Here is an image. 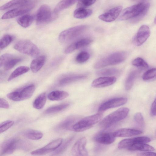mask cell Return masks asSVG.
<instances>
[{"label": "cell", "instance_id": "6da1fadb", "mask_svg": "<svg viewBox=\"0 0 156 156\" xmlns=\"http://www.w3.org/2000/svg\"><path fill=\"white\" fill-rule=\"evenodd\" d=\"M129 109L127 108H119L105 117L100 123V127L106 129L123 119L127 116Z\"/></svg>", "mask_w": 156, "mask_h": 156}, {"label": "cell", "instance_id": "7a4b0ae2", "mask_svg": "<svg viewBox=\"0 0 156 156\" xmlns=\"http://www.w3.org/2000/svg\"><path fill=\"white\" fill-rule=\"evenodd\" d=\"M127 53L124 51H118L111 54L98 61L94 64V68L100 69L109 66L119 64L127 58Z\"/></svg>", "mask_w": 156, "mask_h": 156}, {"label": "cell", "instance_id": "3957f363", "mask_svg": "<svg viewBox=\"0 0 156 156\" xmlns=\"http://www.w3.org/2000/svg\"><path fill=\"white\" fill-rule=\"evenodd\" d=\"M103 116L101 112L98 113L79 120L73 125L72 130L77 132H82L90 129L100 122Z\"/></svg>", "mask_w": 156, "mask_h": 156}, {"label": "cell", "instance_id": "277c9868", "mask_svg": "<svg viewBox=\"0 0 156 156\" xmlns=\"http://www.w3.org/2000/svg\"><path fill=\"white\" fill-rule=\"evenodd\" d=\"M14 48L23 54L32 57H36L40 54L39 49L31 41L22 40L18 41L14 45Z\"/></svg>", "mask_w": 156, "mask_h": 156}, {"label": "cell", "instance_id": "5b68a950", "mask_svg": "<svg viewBox=\"0 0 156 156\" xmlns=\"http://www.w3.org/2000/svg\"><path fill=\"white\" fill-rule=\"evenodd\" d=\"M87 28L86 25H80L64 30L59 35V40L62 43L69 42L83 33Z\"/></svg>", "mask_w": 156, "mask_h": 156}, {"label": "cell", "instance_id": "8992f818", "mask_svg": "<svg viewBox=\"0 0 156 156\" xmlns=\"http://www.w3.org/2000/svg\"><path fill=\"white\" fill-rule=\"evenodd\" d=\"M149 5L147 3L140 2L127 7L122 12L119 20H124L133 18L139 15Z\"/></svg>", "mask_w": 156, "mask_h": 156}, {"label": "cell", "instance_id": "52a82bcc", "mask_svg": "<svg viewBox=\"0 0 156 156\" xmlns=\"http://www.w3.org/2000/svg\"><path fill=\"white\" fill-rule=\"evenodd\" d=\"M24 141L15 138L9 139L4 142L1 147L0 155L12 154L17 149H23Z\"/></svg>", "mask_w": 156, "mask_h": 156}, {"label": "cell", "instance_id": "ba28073f", "mask_svg": "<svg viewBox=\"0 0 156 156\" xmlns=\"http://www.w3.org/2000/svg\"><path fill=\"white\" fill-rule=\"evenodd\" d=\"M34 5V2L32 1L26 5L12 9L4 13L2 18L11 19L23 15L31 10Z\"/></svg>", "mask_w": 156, "mask_h": 156}, {"label": "cell", "instance_id": "9c48e42d", "mask_svg": "<svg viewBox=\"0 0 156 156\" xmlns=\"http://www.w3.org/2000/svg\"><path fill=\"white\" fill-rule=\"evenodd\" d=\"M51 18L50 8L47 5H41L38 10L36 15V22L37 25H41L50 21Z\"/></svg>", "mask_w": 156, "mask_h": 156}, {"label": "cell", "instance_id": "30bf717a", "mask_svg": "<svg viewBox=\"0 0 156 156\" xmlns=\"http://www.w3.org/2000/svg\"><path fill=\"white\" fill-rule=\"evenodd\" d=\"M62 138L55 140L44 147L33 151L31 154L34 155H42L50 153L59 147L62 143Z\"/></svg>", "mask_w": 156, "mask_h": 156}, {"label": "cell", "instance_id": "8fae6325", "mask_svg": "<svg viewBox=\"0 0 156 156\" xmlns=\"http://www.w3.org/2000/svg\"><path fill=\"white\" fill-rule=\"evenodd\" d=\"M127 99L124 97L115 98L109 100L102 104L99 107L98 111L101 112L111 108L119 107L125 104Z\"/></svg>", "mask_w": 156, "mask_h": 156}, {"label": "cell", "instance_id": "7c38bea8", "mask_svg": "<svg viewBox=\"0 0 156 156\" xmlns=\"http://www.w3.org/2000/svg\"><path fill=\"white\" fill-rule=\"evenodd\" d=\"M151 141L150 139L146 136H140L127 139L121 141L119 143L118 147L120 149H128L132 145L137 143H147Z\"/></svg>", "mask_w": 156, "mask_h": 156}, {"label": "cell", "instance_id": "4fadbf2b", "mask_svg": "<svg viewBox=\"0 0 156 156\" xmlns=\"http://www.w3.org/2000/svg\"><path fill=\"white\" fill-rule=\"evenodd\" d=\"M150 34V29L148 26L146 25H142L134 38L135 44L137 46L142 45L149 37Z\"/></svg>", "mask_w": 156, "mask_h": 156}, {"label": "cell", "instance_id": "5bb4252c", "mask_svg": "<svg viewBox=\"0 0 156 156\" xmlns=\"http://www.w3.org/2000/svg\"><path fill=\"white\" fill-rule=\"evenodd\" d=\"M87 140L85 137L79 139L74 144L72 152L74 156H87L88 152L86 148Z\"/></svg>", "mask_w": 156, "mask_h": 156}, {"label": "cell", "instance_id": "9a60e30c", "mask_svg": "<svg viewBox=\"0 0 156 156\" xmlns=\"http://www.w3.org/2000/svg\"><path fill=\"white\" fill-rule=\"evenodd\" d=\"M122 9V7L120 6L115 7L100 15L99 18L105 22H112L118 17Z\"/></svg>", "mask_w": 156, "mask_h": 156}, {"label": "cell", "instance_id": "2e32d148", "mask_svg": "<svg viewBox=\"0 0 156 156\" xmlns=\"http://www.w3.org/2000/svg\"><path fill=\"white\" fill-rule=\"evenodd\" d=\"M115 137L113 133L101 132L95 136L94 140L99 144L108 145L112 143L115 141Z\"/></svg>", "mask_w": 156, "mask_h": 156}, {"label": "cell", "instance_id": "e0dca14e", "mask_svg": "<svg viewBox=\"0 0 156 156\" xmlns=\"http://www.w3.org/2000/svg\"><path fill=\"white\" fill-rule=\"evenodd\" d=\"M117 79L114 77H103L94 80L92 83L91 86L95 88H101L110 86L114 84Z\"/></svg>", "mask_w": 156, "mask_h": 156}, {"label": "cell", "instance_id": "ac0fdd59", "mask_svg": "<svg viewBox=\"0 0 156 156\" xmlns=\"http://www.w3.org/2000/svg\"><path fill=\"white\" fill-rule=\"evenodd\" d=\"M92 40L90 38H85L79 40L69 46L66 49L65 53L68 54L75 50L85 47L90 44Z\"/></svg>", "mask_w": 156, "mask_h": 156}, {"label": "cell", "instance_id": "d6986e66", "mask_svg": "<svg viewBox=\"0 0 156 156\" xmlns=\"http://www.w3.org/2000/svg\"><path fill=\"white\" fill-rule=\"evenodd\" d=\"M87 75L85 74H72L66 75L59 81V84L64 86L86 78Z\"/></svg>", "mask_w": 156, "mask_h": 156}, {"label": "cell", "instance_id": "ffe728a7", "mask_svg": "<svg viewBox=\"0 0 156 156\" xmlns=\"http://www.w3.org/2000/svg\"><path fill=\"white\" fill-rule=\"evenodd\" d=\"M142 133V132L140 130L122 128L115 131L113 134L115 137H125L136 136Z\"/></svg>", "mask_w": 156, "mask_h": 156}, {"label": "cell", "instance_id": "44dd1931", "mask_svg": "<svg viewBox=\"0 0 156 156\" xmlns=\"http://www.w3.org/2000/svg\"><path fill=\"white\" fill-rule=\"evenodd\" d=\"M32 0H12L1 6V10H5L9 9L22 6L27 4Z\"/></svg>", "mask_w": 156, "mask_h": 156}, {"label": "cell", "instance_id": "7402d4cb", "mask_svg": "<svg viewBox=\"0 0 156 156\" xmlns=\"http://www.w3.org/2000/svg\"><path fill=\"white\" fill-rule=\"evenodd\" d=\"M45 59V56L41 55L34 59L30 65V68L32 72L36 73L38 71L44 64Z\"/></svg>", "mask_w": 156, "mask_h": 156}, {"label": "cell", "instance_id": "603a6c76", "mask_svg": "<svg viewBox=\"0 0 156 156\" xmlns=\"http://www.w3.org/2000/svg\"><path fill=\"white\" fill-rule=\"evenodd\" d=\"M35 89L34 84L28 85L19 91L20 101L28 99L33 95Z\"/></svg>", "mask_w": 156, "mask_h": 156}, {"label": "cell", "instance_id": "cb8c5ba5", "mask_svg": "<svg viewBox=\"0 0 156 156\" xmlns=\"http://www.w3.org/2000/svg\"><path fill=\"white\" fill-rule=\"evenodd\" d=\"M69 95L68 93L66 91L55 90L51 92L48 95V98L51 101H58L65 99Z\"/></svg>", "mask_w": 156, "mask_h": 156}, {"label": "cell", "instance_id": "d4e9b609", "mask_svg": "<svg viewBox=\"0 0 156 156\" xmlns=\"http://www.w3.org/2000/svg\"><path fill=\"white\" fill-rule=\"evenodd\" d=\"M23 135L27 138L32 140H38L42 138L43 135L40 131L32 129L26 130L23 132Z\"/></svg>", "mask_w": 156, "mask_h": 156}, {"label": "cell", "instance_id": "484cf974", "mask_svg": "<svg viewBox=\"0 0 156 156\" xmlns=\"http://www.w3.org/2000/svg\"><path fill=\"white\" fill-rule=\"evenodd\" d=\"M92 13L91 9L85 8L78 7L74 12L75 17L79 19L86 18L90 16Z\"/></svg>", "mask_w": 156, "mask_h": 156}, {"label": "cell", "instance_id": "4316f807", "mask_svg": "<svg viewBox=\"0 0 156 156\" xmlns=\"http://www.w3.org/2000/svg\"><path fill=\"white\" fill-rule=\"evenodd\" d=\"M154 148L146 143H137L130 147L128 150L131 151H153Z\"/></svg>", "mask_w": 156, "mask_h": 156}, {"label": "cell", "instance_id": "83f0119b", "mask_svg": "<svg viewBox=\"0 0 156 156\" xmlns=\"http://www.w3.org/2000/svg\"><path fill=\"white\" fill-rule=\"evenodd\" d=\"M77 0H62L59 2L55 7L54 12L56 14L60 11L65 9L75 3Z\"/></svg>", "mask_w": 156, "mask_h": 156}, {"label": "cell", "instance_id": "f1b7e54d", "mask_svg": "<svg viewBox=\"0 0 156 156\" xmlns=\"http://www.w3.org/2000/svg\"><path fill=\"white\" fill-rule=\"evenodd\" d=\"M34 17L31 15H25L18 18L17 20V23L23 28H27L32 23Z\"/></svg>", "mask_w": 156, "mask_h": 156}, {"label": "cell", "instance_id": "f546056e", "mask_svg": "<svg viewBox=\"0 0 156 156\" xmlns=\"http://www.w3.org/2000/svg\"><path fill=\"white\" fill-rule=\"evenodd\" d=\"M46 96L45 93H43L38 96L34 102L33 105L34 108L40 109L43 108L46 101Z\"/></svg>", "mask_w": 156, "mask_h": 156}, {"label": "cell", "instance_id": "4dcf8cb0", "mask_svg": "<svg viewBox=\"0 0 156 156\" xmlns=\"http://www.w3.org/2000/svg\"><path fill=\"white\" fill-rule=\"evenodd\" d=\"M76 118L74 117H68L61 123L59 127L64 129L72 130L73 126L76 123Z\"/></svg>", "mask_w": 156, "mask_h": 156}, {"label": "cell", "instance_id": "1f68e13d", "mask_svg": "<svg viewBox=\"0 0 156 156\" xmlns=\"http://www.w3.org/2000/svg\"><path fill=\"white\" fill-rule=\"evenodd\" d=\"M29 70L28 67L21 66L16 68L9 76L8 80L10 81L16 77L27 72Z\"/></svg>", "mask_w": 156, "mask_h": 156}, {"label": "cell", "instance_id": "d6a6232c", "mask_svg": "<svg viewBox=\"0 0 156 156\" xmlns=\"http://www.w3.org/2000/svg\"><path fill=\"white\" fill-rule=\"evenodd\" d=\"M137 74V72L135 70L129 75L125 82V87L126 90H129L132 88Z\"/></svg>", "mask_w": 156, "mask_h": 156}, {"label": "cell", "instance_id": "836d02e7", "mask_svg": "<svg viewBox=\"0 0 156 156\" xmlns=\"http://www.w3.org/2000/svg\"><path fill=\"white\" fill-rule=\"evenodd\" d=\"M21 60V59L20 58L15 57L13 55L4 65L3 66L4 70H8L11 69Z\"/></svg>", "mask_w": 156, "mask_h": 156}, {"label": "cell", "instance_id": "e575fe53", "mask_svg": "<svg viewBox=\"0 0 156 156\" xmlns=\"http://www.w3.org/2000/svg\"><path fill=\"white\" fill-rule=\"evenodd\" d=\"M69 105V103H65L48 108L45 111L46 114H52L61 111L67 108Z\"/></svg>", "mask_w": 156, "mask_h": 156}, {"label": "cell", "instance_id": "d590c367", "mask_svg": "<svg viewBox=\"0 0 156 156\" xmlns=\"http://www.w3.org/2000/svg\"><path fill=\"white\" fill-rule=\"evenodd\" d=\"M119 70L116 68H110L101 69L98 71L97 74L99 76H108L118 74Z\"/></svg>", "mask_w": 156, "mask_h": 156}, {"label": "cell", "instance_id": "8d00e7d4", "mask_svg": "<svg viewBox=\"0 0 156 156\" xmlns=\"http://www.w3.org/2000/svg\"><path fill=\"white\" fill-rule=\"evenodd\" d=\"M13 39V37L11 35L6 34L4 35L0 40V50L3 49L8 46L12 42Z\"/></svg>", "mask_w": 156, "mask_h": 156}, {"label": "cell", "instance_id": "74e56055", "mask_svg": "<svg viewBox=\"0 0 156 156\" xmlns=\"http://www.w3.org/2000/svg\"><path fill=\"white\" fill-rule=\"evenodd\" d=\"M142 78L146 81H151L155 79L156 68H152L146 71L143 75Z\"/></svg>", "mask_w": 156, "mask_h": 156}, {"label": "cell", "instance_id": "f35d334b", "mask_svg": "<svg viewBox=\"0 0 156 156\" xmlns=\"http://www.w3.org/2000/svg\"><path fill=\"white\" fill-rule=\"evenodd\" d=\"M134 120L136 126L140 129H143L145 127V122L143 116L140 112L135 114Z\"/></svg>", "mask_w": 156, "mask_h": 156}, {"label": "cell", "instance_id": "ab89813d", "mask_svg": "<svg viewBox=\"0 0 156 156\" xmlns=\"http://www.w3.org/2000/svg\"><path fill=\"white\" fill-rule=\"evenodd\" d=\"M132 64L135 66L142 69H147L149 66L147 62L144 59L140 57L134 59L132 62Z\"/></svg>", "mask_w": 156, "mask_h": 156}, {"label": "cell", "instance_id": "60d3db41", "mask_svg": "<svg viewBox=\"0 0 156 156\" xmlns=\"http://www.w3.org/2000/svg\"><path fill=\"white\" fill-rule=\"evenodd\" d=\"M89 54L86 51H82L78 54L76 58V62L79 63H83L90 58Z\"/></svg>", "mask_w": 156, "mask_h": 156}, {"label": "cell", "instance_id": "b9f144b4", "mask_svg": "<svg viewBox=\"0 0 156 156\" xmlns=\"http://www.w3.org/2000/svg\"><path fill=\"white\" fill-rule=\"evenodd\" d=\"M14 122L11 120H7L2 122L0 125V133L5 131L12 126Z\"/></svg>", "mask_w": 156, "mask_h": 156}, {"label": "cell", "instance_id": "7bdbcfd3", "mask_svg": "<svg viewBox=\"0 0 156 156\" xmlns=\"http://www.w3.org/2000/svg\"><path fill=\"white\" fill-rule=\"evenodd\" d=\"M96 0H79L78 4V7L86 8L93 4Z\"/></svg>", "mask_w": 156, "mask_h": 156}, {"label": "cell", "instance_id": "ee69618b", "mask_svg": "<svg viewBox=\"0 0 156 156\" xmlns=\"http://www.w3.org/2000/svg\"><path fill=\"white\" fill-rule=\"evenodd\" d=\"M73 137V136L71 137L66 140L63 144L55 152V154H58L64 151L72 141Z\"/></svg>", "mask_w": 156, "mask_h": 156}, {"label": "cell", "instance_id": "f6af8a7d", "mask_svg": "<svg viewBox=\"0 0 156 156\" xmlns=\"http://www.w3.org/2000/svg\"><path fill=\"white\" fill-rule=\"evenodd\" d=\"M13 55L10 54H5L2 55L0 57V66H3L6 62Z\"/></svg>", "mask_w": 156, "mask_h": 156}, {"label": "cell", "instance_id": "bcb514c9", "mask_svg": "<svg viewBox=\"0 0 156 156\" xmlns=\"http://www.w3.org/2000/svg\"><path fill=\"white\" fill-rule=\"evenodd\" d=\"M0 107L5 109H8L9 108V106L8 102L5 99L0 98Z\"/></svg>", "mask_w": 156, "mask_h": 156}, {"label": "cell", "instance_id": "7dc6e473", "mask_svg": "<svg viewBox=\"0 0 156 156\" xmlns=\"http://www.w3.org/2000/svg\"><path fill=\"white\" fill-rule=\"evenodd\" d=\"M151 114L152 116L156 115V98L151 105Z\"/></svg>", "mask_w": 156, "mask_h": 156}, {"label": "cell", "instance_id": "c3c4849f", "mask_svg": "<svg viewBox=\"0 0 156 156\" xmlns=\"http://www.w3.org/2000/svg\"><path fill=\"white\" fill-rule=\"evenodd\" d=\"M138 156H156V153L151 152H146L138 154Z\"/></svg>", "mask_w": 156, "mask_h": 156}, {"label": "cell", "instance_id": "681fc988", "mask_svg": "<svg viewBox=\"0 0 156 156\" xmlns=\"http://www.w3.org/2000/svg\"><path fill=\"white\" fill-rule=\"evenodd\" d=\"M154 23H156V16L155 17L154 19Z\"/></svg>", "mask_w": 156, "mask_h": 156}, {"label": "cell", "instance_id": "f907efd6", "mask_svg": "<svg viewBox=\"0 0 156 156\" xmlns=\"http://www.w3.org/2000/svg\"><path fill=\"white\" fill-rule=\"evenodd\" d=\"M134 1H142L144 0H133Z\"/></svg>", "mask_w": 156, "mask_h": 156}]
</instances>
